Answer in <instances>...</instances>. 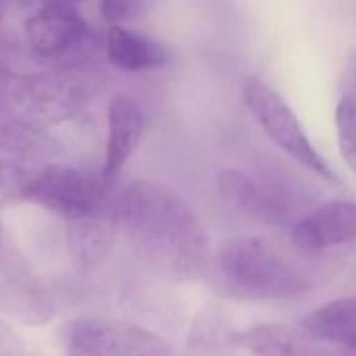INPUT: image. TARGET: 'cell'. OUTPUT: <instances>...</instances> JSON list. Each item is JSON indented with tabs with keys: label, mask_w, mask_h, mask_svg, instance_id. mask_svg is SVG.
I'll list each match as a JSON object with an SVG mask.
<instances>
[{
	"label": "cell",
	"mask_w": 356,
	"mask_h": 356,
	"mask_svg": "<svg viewBox=\"0 0 356 356\" xmlns=\"http://www.w3.org/2000/svg\"><path fill=\"white\" fill-rule=\"evenodd\" d=\"M298 327L327 346H356V298H339L306 312Z\"/></svg>",
	"instance_id": "cell-15"
},
{
	"label": "cell",
	"mask_w": 356,
	"mask_h": 356,
	"mask_svg": "<svg viewBox=\"0 0 356 356\" xmlns=\"http://www.w3.org/2000/svg\"><path fill=\"white\" fill-rule=\"evenodd\" d=\"M34 168V161L0 157V208L26 202V191Z\"/></svg>",
	"instance_id": "cell-16"
},
{
	"label": "cell",
	"mask_w": 356,
	"mask_h": 356,
	"mask_svg": "<svg viewBox=\"0 0 356 356\" xmlns=\"http://www.w3.org/2000/svg\"><path fill=\"white\" fill-rule=\"evenodd\" d=\"M352 350H354V352H356V346H354V348H352Z\"/></svg>",
	"instance_id": "cell-24"
},
{
	"label": "cell",
	"mask_w": 356,
	"mask_h": 356,
	"mask_svg": "<svg viewBox=\"0 0 356 356\" xmlns=\"http://www.w3.org/2000/svg\"><path fill=\"white\" fill-rule=\"evenodd\" d=\"M335 132L341 159L356 170V95H343L335 107Z\"/></svg>",
	"instance_id": "cell-17"
},
{
	"label": "cell",
	"mask_w": 356,
	"mask_h": 356,
	"mask_svg": "<svg viewBox=\"0 0 356 356\" xmlns=\"http://www.w3.org/2000/svg\"><path fill=\"white\" fill-rule=\"evenodd\" d=\"M59 337L65 356H174L159 333L118 318H72Z\"/></svg>",
	"instance_id": "cell-6"
},
{
	"label": "cell",
	"mask_w": 356,
	"mask_h": 356,
	"mask_svg": "<svg viewBox=\"0 0 356 356\" xmlns=\"http://www.w3.org/2000/svg\"><path fill=\"white\" fill-rule=\"evenodd\" d=\"M13 47V42H11V36L0 28V53H5V51H9Z\"/></svg>",
	"instance_id": "cell-21"
},
{
	"label": "cell",
	"mask_w": 356,
	"mask_h": 356,
	"mask_svg": "<svg viewBox=\"0 0 356 356\" xmlns=\"http://www.w3.org/2000/svg\"><path fill=\"white\" fill-rule=\"evenodd\" d=\"M26 202L59 214L65 225L99 214L118 200L111 197L107 183L92 174L63 163L36 165L28 183Z\"/></svg>",
	"instance_id": "cell-4"
},
{
	"label": "cell",
	"mask_w": 356,
	"mask_h": 356,
	"mask_svg": "<svg viewBox=\"0 0 356 356\" xmlns=\"http://www.w3.org/2000/svg\"><path fill=\"white\" fill-rule=\"evenodd\" d=\"M145 132V113L128 95H115L107 107V143L103 159V181L109 185L134 155Z\"/></svg>",
	"instance_id": "cell-11"
},
{
	"label": "cell",
	"mask_w": 356,
	"mask_h": 356,
	"mask_svg": "<svg viewBox=\"0 0 356 356\" xmlns=\"http://www.w3.org/2000/svg\"><path fill=\"white\" fill-rule=\"evenodd\" d=\"M103 86V72L90 59H82L17 76L9 82L7 95L15 115L47 130L76 118Z\"/></svg>",
	"instance_id": "cell-3"
},
{
	"label": "cell",
	"mask_w": 356,
	"mask_h": 356,
	"mask_svg": "<svg viewBox=\"0 0 356 356\" xmlns=\"http://www.w3.org/2000/svg\"><path fill=\"white\" fill-rule=\"evenodd\" d=\"M30 51L40 59L61 63L82 61L84 49L90 42L88 26L76 7L44 5L24 24Z\"/></svg>",
	"instance_id": "cell-8"
},
{
	"label": "cell",
	"mask_w": 356,
	"mask_h": 356,
	"mask_svg": "<svg viewBox=\"0 0 356 356\" xmlns=\"http://www.w3.org/2000/svg\"><path fill=\"white\" fill-rule=\"evenodd\" d=\"M241 97L250 113L256 118L264 134L302 168L312 172L323 181L335 183V172L329 161L314 149L298 115L289 103L260 78H245L241 86Z\"/></svg>",
	"instance_id": "cell-5"
},
{
	"label": "cell",
	"mask_w": 356,
	"mask_h": 356,
	"mask_svg": "<svg viewBox=\"0 0 356 356\" xmlns=\"http://www.w3.org/2000/svg\"><path fill=\"white\" fill-rule=\"evenodd\" d=\"M0 312L30 327H42L57 314L44 279L7 239L0 243Z\"/></svg>",
	"instance_id": "cell-7"
},
{
	"label": "cell",
	"mask_w": 356,
	"mask_h": 356,
	"mask_svg": "<svg viewBox=\"0 0 356 356\" xmlns=\"http://www.w3.org/2000/svg\"><path fill=\"white\" fill-rule=\"evenodd\" d=\"M140 9V0H99L101 17L111 26H124Z\"/></svg>",
	"instance_id": "cell-18"
},
{
	"label": "cell",
	"mask_w": 356,
	"mask_h": 356,
	"mask_svg": "<svg viewBox=\"0 0 356 356\" xmlns=\"http://www.w3.org/2000/svg\"><path fill=\"white\" fill-rule=\"evenodd\" d=\"M289 241L300 254H323L356 241V202L331 200L302 216L289 231Z\"/></svg>",
	"instance_id": "cell-9"
},
{
	"label": "cell",
	"mask_w": 356,
	"mask_h": 356,
	"mask_svg": "<svg viewBox=\"0 0 356 356\" xmlns=\"http://www.w3.org/2000/svg\"><path fill=\"white\" fill-rule=\"evenodd\" d=\"M65 233H67V252L74 268L82 275L95 273L107 262L118 241V233H120L118 202L115 206L99 214L67 222Z\"/></svg>",
	"instance_id": "cell-10"
},
{
	"label": "cell",
	"mask_w": 356,
	"mask_h": 356,
	"mask_svg": "<svg viewBox=\"0 0 356 356\" xmlns=\"http://www.w3.org/2000/svg\"><path fill=\"white\" fill-rule=\"evenodd\" d=\"M208 277L218 293L241 302L296 298L312 285L262 237H233L220 243Z\"/></svg>",
	"instance_id": "cell-2"
},
{
	"label": "cell",
	"mask_w": 356,
	"mask_h": 356,
	"mask_svg": "<svg viewBox=\"0 0 356 356\" xmlns=\"http://www.w3.org/2000/svg\"><path fill=\"white\" fill-rule=\"evenodd\" d=\"M5 241V231H3V227H0V243Z\"/></svg>",
	"instance_id": "cell-23"
},
{
	"label": "cell",
	"mask_w": 356,
	"mask_h": 356,
	"mask_svg": "<svg viewBox=\"0 0 356 356\" xmlns=\"http://www.w3.org/2000/svg\"><path fill=\"white\" fill-rule=\"evenodd\" d=\"M120 231L132 254L157 277L195 283L210 270L206 227L191 202L157 181H134L118 197Z\"/></svg>",
	"instance_id": "cell-1"
},
{
	"label": "cell",
	"mask_w": 356,
	"mask_h": 356,
	"mask_svg": "<svg viewBox=\"0 0 356 356\" xmlns=\"http://www.w3.org/2000/svg\"><path fill=\"white\" fill-rule=\"evenodd\" d=\"M0 356H26L22 335L5 321H0Z\"/></svg>",
	"instance_id": "cell-19"
},
{
	"label": "cell",
	"mask_w": 356,
	"mask_h": 356,
	"mask_svg": "<svg viewBox=\"0 0 356 356\" xmlns=\"http://www.w3.org/2000/svg\"><path fill=\"white\" fill-rule=\"evenodd\" d=\"M105 55L109 63L122 72L159 70L170 63V51L159 40L124 26H111L107 30Z\"/></svg>",
	"instance_id": "cell-13"
},
{
	"label": "cell",
	"mask_w": 356,
	"mask_h": 356,
	"mask_svg": "<svg viewBox=\"0 0 356 356\" xmlns=\"http://www.w3.org/2000/svg\"><path fill=\"white\" fill-rule=\"evenodd\" d=\"M9 3H11V0H0V13H3V11H5V7H7Z\"/></svg>",
	"instance_id": "cell-22"
},
{
	"label": "cell",
	"mask_w": 356,
	"mask_h": 356,
	"mask_svg": "<svg viewBox=\"0 0 356 356\" xmlns=\"http://www.w3.org/2000/svg\"><path fill=\"white\" fill-rule=\"evenodd\" d=\"M84 3V0H44V5H51V7H76Z\"/></svg>",
	"instance_id": "cell-20"
},
{
	"label": "cell",
	"mask_w": 356,
	"mask_h": 356,
	"mask_svg": "<svg viewBox=\"0 0 356 356\" xmlns=\"http://www.w3.org/2000/svg\"><path fill=\"white\" fill-rule=\"evenodd\" d=\"M235 341L256 356H337L327 343L310 337L300 327L264 323L235 335Z\"/></svg>",
	"instance_id": "cell-12"
},
{
	"label": "cell",
	"mask_w": 356,
	"mask_h": 356,
	"mask_svg": "<svg viewBox=\"0 0 356 356\" xmlns=\"http://www.w3.org/2000/svg\"><path fill=\"white\" fill-rule=\"evenodd\" d=\"M216 187L227 206L239 210L250 218L275 225L283 216L281 206L260 185H256L245 172L237 168H222L216 176Z\"/></svg>",
	"instance_id": "cell-14"
}]
</instances>
